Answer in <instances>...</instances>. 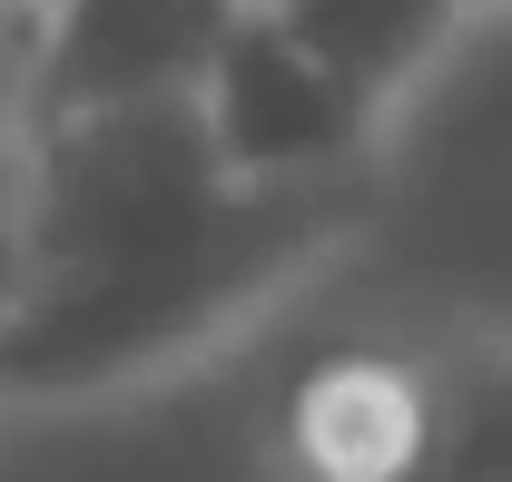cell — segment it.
Wrapping results in <instances>:
<instances>
[{"label":"cell","mask_w":512,"mask_h":482,"mask_svg":"<svg viewBox=\"0 0 512 482\" xmlns=\"http://www.w3.org/2000/svg\"><path fill=\"white\" fill-rule=\"evenodd\" d=\"M473 10H483V0H473Z\"/></svg>","instance_id":"obj_7"},{"label":"cell","mask_w":512,"mask_h":482,"mask_svg":"<svg viewBox=\"0 0 512 482\" xmlns=\"http://www.w3.org/2000/svg\"><path fill=\"white\" fill-rule=\"evenodd\" d=\"M424 453V355L355 345L296 374L286 394V473L296 482H414Z\"/></svg>","instance_id":"obj_4"},{"label":"cell","mask_w":512,"mask_h":482,"mask_svg":"<svg viewBox=\"0 0 512 482\" xmlns=\"http://www.w3.org/2000/svg\"><path fill=\"white\" fill-rule=\"evenodd\" d=\"M424 355V453L414 482H512V335L453 325Z\"/></svg>","instance_id":"obj_5"},{"label":"cell","mask_w":512,"mask_h":482,"mask_svg":"<svg viewBox=\"0 0 512 482\" xmlns=\"http://www.w3.org/2000/svg\"><path fill=\"white\" fill-rule=\"evenodd\" d=\"M207 119L237 178H365L384 109L276 20V0H256L207 79Z\"/></svg>","instance_id":"obj_3"},{"label":"cell","mask_w":512,"mask_h":482,"mask_svg":"<svg viewBox=\"0 0 512 482\" xmlns=\"http://www.w3.org/2000/svg\"><path fill=\"white\" fill-rule=\"evenodd\" d=\"M473 0H276V20L316 50L325 69H345L375 109H394L424 69L444 60V40L463 30Z\"/></svg>","instance_id":"obj_6"},{"label":"cell","mask_w":512,"mask_h":482,"mask_svg":"<svg viewBox=\"0 0 512 482\" xmlns=\"http://www.w3.org/2000/svg\"><path fill=\"white\" fill-rule=\"evenodd\" d=\"M256 0H10V128L188 99Z\"/></svg>","instance_id":"obj_2"},{"label":"cell","mask_w":512,"mask_h":482,"mask_svg":"<svg viewBox=\"0 0 512 482\" xmlns=\"http://www.w3.org/2000/svg\"><path fill=\"white\" fill-rule=\"evenodd\" d=\"M10 394L89 404L247 335L355 227V178H237L207 89L10 128Z\"/></svg>","instance_id":"obj_1"}]
</instances>
